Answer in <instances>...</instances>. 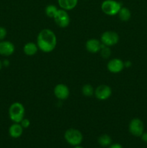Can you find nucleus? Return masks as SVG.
Returning <instances> with one entry per match:
<instances>
[{
    "label": "nucleus",
    "instance_id": "9d476101",
    "mask_svg": "<svg viewBox=\"0 0 147 148\" xmlns=\"http://www.w3.org/2000/svg\"><path fill=\"white\" fill-rule=\"evenodd\" d=\"M53 93L56 98L63 101L69 98L70 91H69V88H68L67 85H66L65 84L60 83L55 86Z\"/></svg>",
    "mask_w": 147,
    "mask_h": 148
},
{
    "label": "nucleus",
    "instance_id": "393cba45",
    "mask_svg": "<svg viewBox=\"0 0 147 148\" xmlns=\"http://www.w3.org/2000/svg\"><path fill=\"white\" fill-rule=\"evenodd\" d=\"M9 61L7 60V59H5V60H4V62H2V64L4 65V66H8L9 65Z\"/></svg>",
    "mask_w": 147,
    "mask_h": 148
},
{
    "label": "nucleus",
    "instance_id": "bb28decb",
    "mask_svg": "<svg viewBox=\"0 0 147 148\" xmlns=\"http://www.w3.org/2000/svg\"><path fill=\"white\" fill-rule=\"evenodd\" d=\"M74 148H84V147H82V146H80V145H79L74 146Z\"/></svg>",
    "mask_w": 147,
    "mask_h": 148
},
{
    "label": "nucleus",
    "instance_id": "f257e3e1",
    "mask_svg": "<svg viewBox=\"0 0 147 148\" xmlns=\"http://www.w3.org/2000/svg\"><path fill=\"white\" fill-rule=\"evenodd\" d=\"M38 49L44 53L53 51L57 45V37L53 30L45 28L38 33L37 37Z\"/></svg>",
    "mask_w": 147,
    "mask_h": 148
},
{
    "label": "nucleus",
    "instance_id": "cd10ccee",
    "mask_svg": "<svg viewBox=\"0 0 147 148\" xmlns=\"http://www.w3.org/2000/svg\"><path fill=\"white\" fill-rule=\"evenodd\" d=\"M2 66H3V64H2V62H1V61L0 60V70H1V68H2Z\"/></svg>",
    "mask_w": 147,
    "mask_h": 148
},
{
    "label": "nucleus",
    "instance_id": "f8f14e48",
    "mask_svg": "<svg viewBox=\"0 0 147 148\" xmlns=\"http://www.w3.org/2000/svg\"><path fill=\"white\" fill-rule=\"evenodd\" d=\"M85 47L88 52L92 53H96L99 52L102 48V43L96 38H90L86 40Z\"/></svg>",
    "mask_w": 147,
    "mask_h": 148
},
{
    "label": "nucleus",
    "instance_id": "4be33fe9",
    "mask_svg": "<svg viewBox=\"0 0 147 148\" xmlns=\"http://www.w3.org/2000/svg\"><path fill=\"white\" fill-rule=\"evenodd\" d=\"M20 124H21L22 127H23V129H27L30 127V121L28 119H23L22 120V121L20 122Z\"/></svg>",
    "mask_w": 147,
    "mask_h": 148
},
{
    "label": "nucleus",
    "instance_id": "0eeeda50",
    "mask_svg": "<svg viewBox=\"0 0 147 148\" xmlns=\"http://www.w3.org/2000/svg\"><path fill=\"white\" fill-rule=\"evenodd\" d=\"M128 130L130 133L135 137H141L144 132V123L138 118L133 119L130 121Z\"/></svg>",
    "mask_w": 147,
    "mask_h": 148
},
{
    "label": "nucleus",
    "instance_id": "6e6552de",
    "mask_svg": "<svg viewBox=\"0 0 147 148\" xmlns=\"http://www.w3.org/2000/svg\"><path fill=\"white\" fill-rule=\"evenodd\" d=\"M112 95V89L107 85H100L95 90V95L99 101H105Z\"/></svg>",
    "mask_w": 147,
    "mask_h": 148
},
{
    "label": "nucleus",
    "instance_id": "20e7f679",
    "mask_svg": "<svg viewBox=\"0 0 147 148\" xmlns=\"http://www.w3.org/2000/svg\"><path fill=\"white\" fill-rule=\"evenodd\" d=\"M65 140L72 146L79 145L83 140V135L79 130L71 128L66 130L64 134Z\"/></svg>",
    "mask_w": 147,
    "mask_h": 148
},
{
    "label": "nucleus",
    "instance_id": "2eb2a0df",
    "mask_svg": "<svg viewBox=\"0 0 147 148\" xmlns=\"http://www.w3.org/2000/svg\"><path fill=\"white\" fill-rule=\"evenodd\" d=\"M38 49L37 43H35L33 42H28L24 44V47H23V51L25 55L31 56L35 54Z\"/></svg>",
    "mask_w": 147,
    "mask_h": 148
},
{
    "label": "nucleus",
    "instance_id": "f03ea898",
    "mask_svg": "<svg viewBox=\"0 0 147 148\" xmlns=\"http://www.w3.org/2000/svg\"><path fill=\"white\" fill-rule=\"evenodd\" d=\"M24 107L21 103L14 102L9 108V116L14 123H20L24 118Z\"/></svg>",
    "mask_w": 147,
    "mask_h": 148
},
{
    "label": "nucleus",
    "instance_id": "ddd939ff",
    "mask_svg": "<svg viewBox=\"0 0 147 148\" xmlns=\"http://www.w3.org/2000/svg\"><path fill=\"white\" fill-rule=\"evenodd\" d=\"M23 130L20 123H14L9 128V134L12 138H19L22 134Z\"/></svg>",
    "mask_w": 147,
    "mask_h": 148
},
{
    "label": "nucleus",
    "instance_id": "423d86ee",
    "mask_svg": "<svg viewBox=\"0 0 147 148\" xmlns=\"http://www.w3.org/2000/svg\"><path fill=\"white\" fill-rule=\"evenodd\" d=\"M119 35L115 31H105L102 34L100 37L101 43L106 46L110 47L116 45L119 41Z\"/></svg>",
    "mask_w": 147,
    "mask_h": 148
},
{
    "label": "nucleus",
    "instance_id": "39448f33",
    "mask_svg": "<svg viewBox=\"0 0 147 148\" xmlns=\"http://www.w3.org/2000/svg\"><path fill=\"white\" fill-rule=\"evenodd\" d=\"M53 19L56 24L61 28L67 27L70 24V17L69 13L63 9H59Z\"/></svg>",
    "mask_w": 147,
    "mask_h": 148
},
{
    "label": "nucleus",
    "instance_id": "a211bd4d",
    "mask_svg": "<svg viewBox=\"0 0 147 148\" xmlns=\"http://www.w3.org/2000/svg\"><path fill=\"white\" fill-rule=\"evenodd\" d=\"M82 92L84 96L91 97L95 94V89L90 84H85L82 87Z\"/></svg>",
    "mask_w": 147,
    "mask_h": 148
},
{
    "label": "nucleus",
    "instance_id": "1a4fd4ad",
    "mask_svg": "<svg viewBox=\"0 0 147 148\" xmlns=\"http://www.w3.org/2000/svg\"><path fill=\"white\" fill-rule=\"evenodd\" d=\"M108 70L111 73L117 74L122 72V69L125 68V64L121 59L118 58H114L109 61L107 65Z\"/></svg>",
    "mask_w": 147,
    "mask_h": 148
},
{
    "label": "nucleus",
    "instance_id": "b1692460",
    "mask_svg": "<svg viewBox=\"0 0 147 148\" xmlns=\"http://www.w3.org/2000/svg\"><path fill=\"white\" fill-rule=\"evenodd\" d=\"M108 148H122V145L118 143H115V144H111Z\"/></svg>",
    "mask_w": 147,
    "mask_h": 148
},
{
    "label": "nucleus",
    "instance_id": "dca6fc26",
    "mask_svg": "<svg viewBox=\"0 0 147 148\" xmlns=\"http://www.w3.org/2000/svg\"><path fill=\"white\" fill-rule=\"evenodd\" d=\"M118 15V17L120 18V20H122V21L123 22H127L131 19V12L128 8L125 7H122L120 10Z\"/></svg>",
    "mask_w": 147,
    "mask_h": 148
},
{
    "label": "nucleus",
    "instance_id": "aec40b11",
    "mask_svg": "<svg viewBox=\"0 0 147 148\" xmlns=\"http://www.w3.org/2000/svg\"><path fill=\"white\" fill-rule=\"evenodd\" d=\"M99 52H100L102 57L105 58V59H108V57L110 56L111 51L110 49V47L106 46L105 45H104L103 43H102V48H101Z\"/></svg>",
    "mask_w": 147,
    "mask_h": 148
},
{
    "label": "nucleus",
    "instance_id": "6ab92c4d",
    "mask_svg": "<svg viewBox=\"0 0 147 148\" xmlns=\"http://www.w3.org/2000/svg\"><path fill=\"white\" fill-rule=\"evenodd\" d=\"M58 10H59V9L57 8L56 5H54V4H48V5L46 6V9H45V12H46V14L48 17L53 18Z\"/></svg>",
    "mask_w": 147,
    "mask_h": 148
},
{
    "label": "nucleus",
    "instance_id": "5701e85b",
    "mask_svg": "<svg viewBox=\"0 0 147 148\" xmlns=\"http://www.w3.org/2000/svg\"><path fill=\"white\" fill-rule=\"evenodd\" d=\"M141 140H142L144 143H147V132L143 133L142 135L141 136Z\"/></svg>",
    "mask_w": 147,
    "mask_h": 148
},
{
    "label": "nucleus",
    "instance_id": "f3484780",
    "mask_svg": "<svg viewBox=\"0 0 147 148\" xmlns=\"http://www.w3.org/2000/svg\"><path fill=\"white\" fill-rule=\"evenodd\" d=\"M98 143L102 147H109L112 144V139L108 134H102L98 139Z\"/></svg>",
    "mask_w": 147,
    "mask_h": 148
},
{
    "label": "nucleus",
    "instance_id": "4468645a",
    "mask_svg": "<svg viewBox=\"0 0 147 148\" xmlns=\"http://www.w3.org/2000/svg\"><path fill=\"white\" fill-rule=\"evenodd\" d=\"M61 9L69 11L74 9L78 4V0H58Z\"/></svg>",
    "mask_w": 147,
    "mask_h": 148
},
{
    "label": "nucleus",
    "instance_id": "a878e982",
    "mask_svg": "<svg viewBox=\"0 0 147 148\" xmlns=\"http://www.w3.org/2000/svg\"><path fill=\"white\" fill-rule=\"evenodd\" d=\"M124 64H125V67H129V66L131 65V62H125H125H124Z\"/></svg>",
    "mask_w": 147,
    "mask_h": 148
},
{
    "label": "nucleus",
    "instance_id": "7ed1b4c3",
    "mask_svg": "<svg viewBox=\"0 0 147 148\" xmlns=\"http://www.w3.org/2000/svg\"><path fill=\"white\" fill-rule=\"evenodd\" d=\"M122 7L120 2L115 0H105L101 4V10L105 14L114 16L118 14Z\"/></svg>",
    "mask_w": 147,
    "mask_h": 148
},
{
    "label": "nucleus",
    "instance_id": "9b49d317",
    "mask_svg": "<svg viewBox=\"0 0 147 148\" xmlns=\"http://www.w3.org/2000/svg\"><path fill=\"white\" fill-rule=\"evenodd\" d=\"M14 51H15V46L13 43L5 40L0 41V55L10 56L14 53Z\"/></svg>",
    "mask_w": 147,
    "mask_h": 148
},
{
    "label": "nucleus",
    "instance_id": "412c9836",
    "mask_svg": "<svg viewBox=\"0 0 147 148\" xmlns=\"http://www.w3.org/2000/svg\"><path fill=\"white\" fill-rule=\"evenodd\" d=\"M7 35V29H6L4 27L0 26V41L5 39Z\"/></svg>",
    "mask_w": 147,
    "mask_h": 148
}]
</instances>
